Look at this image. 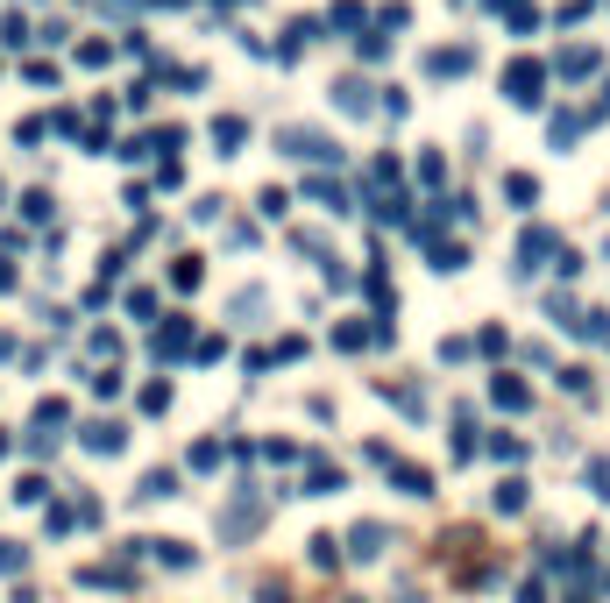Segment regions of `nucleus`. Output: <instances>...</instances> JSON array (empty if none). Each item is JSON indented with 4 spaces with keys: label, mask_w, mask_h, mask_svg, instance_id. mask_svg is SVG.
Listing matches in <instances>:
<instances>
[{
    "label": "nucleus",
    "mask_w": 610,
    "mask_h": 603,
    "mask_svg": "<svg viewBox=\"0 0 610 603\" xmlns=\"http://www.w3.org/2000/svg\"><path fill=\"white\" fill-rule=\"evenodd\" d=\"M433 71H469V50H433Z\"/></svg>",
    "instance_id": "nucleus-1"
},
{
    "label": "nucleus",
    "mask_w": 610,
    "mask_h": 603,
    "mask_svg": "<svg viewBox=\"0 0 610 603\" xmlns=\"http://www.w3.org/2000/svg\"><path fill=\"white\" fill-rule=\"evenodd\" d=\"M8 284H15V270H8V263H0V291H8Z\"/></svg>",
    "instance_id": "nucleus-2"
}]
</instances>
